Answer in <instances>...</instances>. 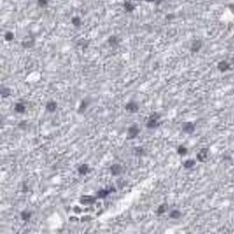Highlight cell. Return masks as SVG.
I'll return each mask as SVG.
<instances>
[{"label": "cell", "instance_id": "cell-1", "mask_svg": "<svg viewBox=\"0 0 234 234\" xmlns=\"http://www.w3.org/2000/svg\"><path fill=\"white\" fill-rule=\"evenodd\" d=\"M159 125H160V115L156 113V112H154V113H152V115L149 117V119H148V121H147V123H146V126L147 128L152 129V128L159 127Z\"/></svg>", "mask_w": 234, "mask_h": 234}, {"label": "cell", "instance_id": "cell-2", "mask_svg": "<svg viewBox=\"0 0 234 234\" xmlns=\"http://www.w3.org/2000/svg\"><path fill=\"white\" fill-rule=\"evenodd\" d=\"M139 132H140V128L138 127V125L133 124L132 126L127 128V139H134L135 137L138 136Z\"/></svg>", "mask_w": 234, "mask_h": 234}, {"label": "cell", "instance_id": "cell-3", "mask_svg": "<svg viewBox=\"0 0 234 234\" xmlns=\"http://www.w3.org/2000/svg\"><path fill=\"white\" fill-rule=\"evenodd\" d=\"M109 171H110L112 176H120V175L122 174V172H123V167H122V165L115 163V164H112L110 167H109Z\"/></svg>", "mask_w": 234, "mask_h": 234}, {"label": "cell", "instance_id": "cell-4", "mask_svg": "<svg viewBox=\"0 0 234 234\" xmlns=\"http://www.w3.org/2000/svg\"><path fill=\"white\" fill-rule=\"evenodd\" d=\"M96 199L95 196H92V195H83L80 198V203L82 205H92L96 202Z\"/></svg>", "mask_w": 234, "mask_h": 234}, {"label": "cell", "instance_id": "cell-5", "mask_svg": "<svg viewBox=\"0 0 234 234\" xmlns=\"http://www.w3.org/2000/svg\"><path fill=\"white\" fill-rule=\"evenodd\" d=\"M115 188H110V189H100L99 191H97L96 198H97V199H106L108 195L110 194V193H112V192H115Z\"/></svg>", "mask_w": 234, "mask_h": 234}, {"label": "cell", "instance_id": "cell-6", "mask_svg": "<svg viewBox=\"0 0 234 234\" xmlns=\"http://www.w3.org/2000/svg\"><path fill=\"white\" fill-rule=\"evenodd\" d=\"M125 110L131 112V113H135V112H138L139 106H138V104H137L136 102L132 100V102L127 103V104L125 105Z\"/></svg>", "mask_w": 234, "mask_h": 234}, {"label": "cell", "instance_id": "cell-7", "mask_svg": "<svg viewBox=\"0 0 234 234\" xmlns=\"http://www.w3.org/2000/svg\"><path fill=\"white\" fill-rule=\"evenodd\" d=\"M202 47H203V42L201 40H194L191 44V52L192 53H198L200 50L202 49Z\"/></svg>", "mask_w": 234, "mask_h": 234}, {"label": "cell", "instance_id": "cell-8", "mask_svg": "<svg viewBox=\"0 0 234 234\" xmlns=\"http://www.w3.org/2000/svg\"><path fill=\"white\" fill-rule=\"evenodd\" d=\"M208 158V149H201V150L198 152V154H196V160L198 161H200V162H204V161H206Z\"/></svg>", "mask_w": 234, "mask_h": 234}, {"label": "cell", "instance_id": "cell-9", "mask_svg": "<svg viewBox=\"0 0 234 234\" xmlns=\"http://www.w3.org/2000/svg\"><path fill=\"white\" fill-rule=\"evenodd\" d=\"M182 131L187 134H193L195 131V125L192 122H187L182 125Z\"/></svg>", "mask_w": 234, "mask_h": 234}, {"label": "cell", "instance_id": "cell-10", "mask_svg": "<svg viewBox=\"0 0 234 234\" xmlns=\"http://www.w3.org/2000/svg\"><path fill=\"white\" fill-rule=\"evenodd\" d=\"M22 45L23 48H26V49H29V48H32L35 45V39L32 37H26L25 39L22 41Z\"/></svg>", "mask_w": 234, "mask_h": 234}, {"label": "cell", "instance_id": "cell-11", "mask_svg": "<svg viewBox=\"0 0 234 234\" xmlns=\"http://www.w3.org/2000/svg\"><path fill=\"white\" fill-rule=\"evenodd\" d=\"M217 68H218V70L221 71V72H225V71H228L230 69V64L227 62V61H221V62L218 63Z\"/></svg>", "mask_w": 234, "mask_h": 234}, {"label": "cell", "instance_id": "cell-12", "mask_svg": "<svg viewBox=\"0 0 234 234\" xmlns=\"http://www.w3.org/2000/svg\"><path fill=\"white\" fill-rule=\"evenodd\" d=\"M45 108L49 112H54V111L57 109V103L55 100H50V102L47 103L45 105Z\"/></svg>", "mask_w": 234, "mask_h": 234}, {"label": "cell", "instance_id": "cell-13", "mask_svg": "<svg viewBox=\"0 0 234 234\" xmlns=\"http://www.w3.org/2000/svg\"><path fill=\"white\" fill-rule=\"evenodd\" d=\"M108 43H109V45H110V47L115 48V47H118V45H119L120 39L117 37V36H110V37H109V39H108Z\"/></svg>", "mask_w": 234, "mask_h": 234}, {"label": "cell", "instance_id": "cell-14", "mask_svg": "<svg viewBox=\"0 0 234 234\" xmlns=\"http://www.w3.org/2000/svg\"><path fill=\"white\" fill-rule=\"evenodd\" d=\"M90 172H91V168H90V166H88V164H82V165H80L79 168H78V173H79L80 175H86V174Z\"/></svg>", "mask_w": 234, "mask_h": 234}, {"label": "cell", "instance_id": "cell-15", "mask_svg": "<svg viewBox=\"0 0 234 234\" xmlns=\"http://www.w3.org/2000/svg\"><path fill=\"white\" fill-rule=\"evenodd\" d=\"M168 209V205L166 203L164 204H161L159 207H158V209H156V215H163V214H165V212H167Z\"/></svg>", "mask_w": 234, "mask_h": 234}, {"label": "cell", "instance_id": "cell-16", "mask_svg": "<svg viewBox=\"0 0 234 234\" xmlns=\"http://www.w3.org/2000/svg\"><path fill=\"white\" fill-rule=\"evenodd\" d=\"M14 110L16 111L18 113H24L25 110H26V107H25V104L23 103H18L15 107H14Z\"/></svg>", "mask_w": 234, "mask_h": 234}, {"label": "cell", "instance_id": "cell-17", "mask_svg": "<svg viewBox=\"0 0 234 234\" xmlns=\"http://www.w3.org/2000/svg\"><path fill=\"white\" fill-rule=\"evenodd\" d=\"M31 216H32V212H29V210H23V212H21V218H22V220L24 221H29Z\"/></svg>", "mask_w": 234, "mask_h": 234}, {"label": "cell", "instance_id": "cell-18", "mask_svg": "<svg viewBox=\"0 0 234 234\" xmlns=\"http://www.w3.org/2000/svg\"><path fill=\"white\" fill-rule=\"evenodd\" d=\"M123 7H124V10H125L126 12H129V13L135 10V5H133L131 1H125L123 3Z\"/></svg>", "mask_w": 234, "mask_h": 234}, {"label": "cell", "instance_id": "cell-19", "mask_svg": "<svg viewBox=\"0 0 234 234\" xmlns=\"http://www.w3.org/2000/svg\"><path fill=\"white\" fill-rule=\"evenodd\" d=\"M0 93H1V97H2V98L9 97L10 95H11V90H10L9 88H5V86H2V88H1Z\"/></svg>", "mask_w": 234, "mask_h": 234}, {"label": "cell", "instance_id": "cell-20", "mask_svg": "<svg viewBox=\"0 0 234 234\" xmlns=\"http://www.w3.org/2000/svg\"><path fill=\"white\" fill-rule=\"evenodd\" d=\"M195 164H196L195 160L189 159V160H187L185 163H183V166H185V168H192L195 166Z\"/></svg>", "mask_w": 234, "mask_h": 234}, {"label": "cell", "instance_id": "cell-21", "mask_svg": "<svg viewBox=\"0 0 234 234\" xmlns=\"http://www.w3.org/2000/svg\"><path fill=\"white\" fill-rule=\"evenodd\" d=\"M180 217H181L180 210L174 209V210H172V212H169V218H172V219H179Z\"/></svg>", "mask_w": 234, "mask_h": 234}, {"label": "cell", "instance_id": "cell-22", "mask_svg": "<svg viewBox=\"0 0 234 234\" xmlns=\"http://www.w3.org/2000/svg\"><path fill=\"white\" fill-rule=\"evenodd\" d=\"M177 153H178L179 155H185L187 153H188L187 147L183 146V145H180V146L177 148Z\"/></svg>", "mask_w": 234, "mask_h": 234}, {"label": "cell", "instance_id": "cell-23", "mask_svg": "<svg viewBox=\"0 0 234 234\" xmlns=\"http://www.w3.org/2000/svg\"><path fill=\"white\" fill-rule=\"evenodd\" d=\"M134 153H135V155H137V156H142V155L145 154V149H144V147H136V148H134Z\"/></svg>", "mask_w": 234, "mask_h": 234}, {"label": "cell", "instance_id": "cell-24", "mask_svg": "<svg viewBox=\"0 0 234 234\" xmlns=\"http://www.w3.org/2000/svg\"><path fill=\"white\" fill-rule=\"evenodd\" d=\"M86 107H88V100H86V99H83V100L81 102V105H80L79 109H78V112H79V113H83L84 111H85V109H86Z\"/></svg>", "mask_w": 234, "mask_h": 234}, {"label": "cell", "instance_id": "cell-25", "mask_svg": "<svg viewBox=\"0 0 234 234\" xmlns=\"http://www.w3.org/2000/svg\"><path fill=\"white\" fill-rule=\"evenodd\" d=\"M71 23L75 27H80L81 26V18L79 16H74L71 18Z\"/></svg>", "mask_w": 234, "mask_h": 234}, {"label": "cell", "instance_id": "cell-26", "mask_svg": "<svg viewBox=\"0 0 234 234\" xmlns=\"http://www.w3.org/2000/svg\"><path fill=\"white\" fill-rule=\"evenodd\" d=\"M5 41H12L14 39V34L11 31H7L5 34Z\"/></svg>", "mask_w": 234, "mask_h": 234}, {"label": "cell", "instance_id": "cell-27", "mask_svg": "<svg viewBox=\"0 0 234 234\" xmlns=\"http://www.w3.org/2000/svg\"><path fill=\"white\" fill-rule=\"evenodd\" d=\"M48 3H49V0H38V5H39V7H41V8L47 7V5H48Z\"/></svg>", "mask_w": 234, "mask_h": 234}, {"label": "cell", "instance_id": "cell-28", "mask_svg": "<svg viewBox=\"0 0 234 234\" xmlns=\"http://www.w3.org/2000/svg\"><path fill=\"white\" fill-rule=\"evenodd\" d=\"M26 124H27L26 121L20 122V123H18V127H20V128H25V127H26Z\"/></svg>", "mask_w": 234, "mask_h": 234}, {"label": "cell", "instance_id": "cell-29", "mask_svg": "<svg viewBox=\"0 0 234 234\" xmlns=\"http://www.w3.org/2000/svg\"><path fill=\"white\" fill-rule=\"evenodd\" d=\"M90 219H92V218H91V216H84V217H82L81 221H88Z\"/></svg>", "mask_w": 234, "mask_h": 234}, {"label": "cell", "instance_id": "cell-30", "mask_svg": "<svg viewBox=\"0 0 234 234\" xmlns=\"http://www.w3.org/2000/svg\"><path fill=\"white\" fill-rule=\"evenodd\" d=\"M174 18H175V15H174V14H168L167 16H166V18H167V20H173Z\"/></svg>", "mask_w": 234, "mask_h": 234}, {"label": "cell", "instance_id": "cell-31", "mask_svg": "<svg viewBox=\"0 0 234 234\" xmlns=\"http://www.w3.org/2000/svg\"><path fill=\"white\" fill-rule=\"evenodd\" d=\"M74 210H76V212H77V214H79V212H81V209H80L79 207H77V206H76V207L74 208Z\"/></svg>", "mask_w": 234, "mask_h": 234}, {"label": "cell", "instance_id": "cell-32", "mask_svg": "<svg viewBox=\"0 0 234 234\" xmlns=\"http://www.w3.org/2000/svg\"><path fill=\"white\" fill-rule=\"evenodd\" d=\"M161 2H162V0H155V5H160V3H161Z\"/></svg>", "mask_w": 234, "mask_h": 234}, {"label": "cell", "instance_id": "cell-33", "mask_svg": "<svg viewBox=\"0 0 234 234\" xmlns=\"http://www.w3.org/2000/svg\"><path fill=\"white\" fill-rule=\"evenodd\" d=\"M147 2H155V0H146Z\"/></svg>", "mask_w": 234, "mask_h": 234}]
</instances>
